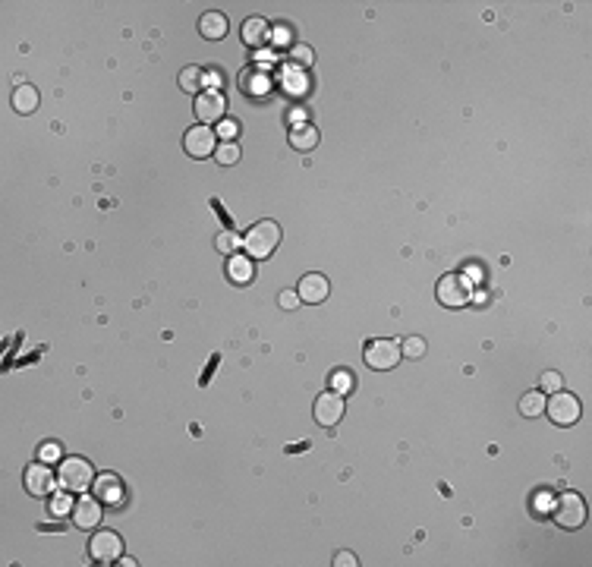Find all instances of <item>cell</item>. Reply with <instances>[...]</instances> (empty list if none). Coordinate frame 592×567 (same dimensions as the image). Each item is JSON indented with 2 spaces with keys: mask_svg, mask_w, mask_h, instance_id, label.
<instances>
[{
  "mask_svg": "<svg viewBox=\"0 0 592 567\" xmlns=\"http://www.w3.org/2000/svg\"><path fill=\"white\" fill-rule=\"evenodd\" d=\"M277 243H281V227H277L274 221L253 224V227L246 230V236H243V246H246L249 258H268L271 252L277 249Z\"/></svg>",
  "mask_w": 592,
  "mask_h": 567,
  "instance_id": "6da1fadb",
  "label": "cell"
},
{
  "mask_svg": "<svg viewBox=\"0 0 592 567\" xmlns=\"http://www.w3.org/2000/svg\"><path fill=\"white\" fill-rule=\"evenodd\" d=\"M57 479H60V488H64V492L79 495V492H86V488H92L95 470H92V464H88V460H82V457H66V460H60Z\"/></svg>",
  "mask_w": 592,
  "mask_h": 567,
  "instance_id": "7a4b0ae2",
  "label": "cell"
},
{
  "mask_svg": "<svg viewBox=\"0 0 592 567\" xmlns=\"http://www.w3.org/2000/svg\"><path fill=\"white\" fill-rule=\"evenodd\" d=\"M555 523L561 529H580L586 523V504L576 492H564L558 501H555V510H552Z\"/></svg>",
  "mask_w": 592,
  "mask_h": 567,
  "instance_id": "3957f363",
  "label": "cell"
},
{
  "mask_svg": "<svg viewBox=\"0 0 592 567\" xmlns=\"http://www.w3.org/2000/svg\"><path fill=\"white\" fill-rule=\"evenodd\" d=\"M438 303L448 309H460V306L472 303V284L466 275H448L438 281Z\"/></svg>",
  "mask_w": 592,
  "mask_h": 567,
  "instance_id": "277c9868",
  "label": "cell"
},
{
  "mask_svg": "<svg viewBox=\"0 0 592 567\" xmlns=\"http://www.w3.org/2000/svg\"><path fill=\"white\" fill-rule=\"evenodd\" d=\"M400 362V344L388 338H375L366 344V366L375 369V372H388Z\"/></svg>",
  "mask_w": 592,
  "mask_h": 567,
  "instance_id": "5b68a950",
  "label": "cell"
},
{
  "mask_svg": "<svg viewBox=\"0 0 592 567\" xmlns=\"http://www.w3.org/2000/svg\"><path fill=\"white\" fill-rule=\"evenodd\" d=\"M183 149H186V155H190V158L214 155V151H218V132H214L211 126H205V123L192 126V130L183 136Z\"/></svg>",
  "mask_w": 592,
  "mask_h": 567,
  "instance_id": "8992f818",
  "label": "cell"
},
{
  "mask_svg": "<svg viewBox=\"0 0 592 567\" xmlns=\"http://www.w3.org/2000/svg\"><path fill=\"white\" fill-rule=\"evenodd\" d=\"M88 555H92V561H98V564L120 561V555H123L120 536L110 533V529H101V533H95L92 542H88Z\"/></svg>",
  "mask_w": 592,
  "mask_h": 567,
  "instance_id": "52a82bcc",
  "label": "cell"
},
{
  "mask_svg": "<svg viewBox=\"0 0 592 567\" xmlns=\"http://www.w3.org/2000/svg\"><path fill=\"white\" fill-rule=\"evenodd\" d=\"M548 410V419H552L555 425H574L576 419H580V401H576L574 394H564V391H555L552 401L545 403Z\"/></svg>",
  "mask_w": 592,
  "mask_h": 567,
  "instance_id": "ba28073f",
  "label": "cell"
},
{
  "mask_svg": "<svg viewBox=\"0 0 592 567\" xmlns=\"http://www.w3.org/2000/svg\"><path fill=\"white\" fill-rule=\"evenodd\" d=\"M344 410H347L344 397H340L337 391H325L315 401V423L325 425V429H334V425L344 419Z\"/></svg>",
  "mask_w": 592,
  "mask_h": 567,
  "instance_id": "9c48e42d",
  "label": "cell"
},
{
  "mask_svg": "<svg viewBox=\"0 0 592 567\" xmlns=\"http://www.w3.org/2000/svg\"><path fill=\"white\" fill-rule=\"evenodd\" d=\"M224 114H227V101H224V95L221 92H202L196 95V117H199V123H221L224 120Z\"/></svg>",
  "mask_w": 592,
  "mask_h": 567,
  "instance_id": "30bf717a",
  "label": "cell"
},
{
  "mask_svg": "<svg viewBox=\"0 0 592 567\" xmlns=\"http://www.w3.org/2000/svg\"><path fill=\"white\" fill-rule=\"evenodd\" d=\"M25 488H29V495L35 498H47V495H54V473L47 464H32L29 470H25Z\"/></svg>",
  "mask_w": 592,
  "mask_h": 567,
  "instance_id": "8fae6325",
  "label": "cell"
},
{
  "mask_svg": "<svg viewBox=\"0 0 592 567\" xmlns=\"http://www.w3.org/2000/svg\"><path fill=\"white\" fill-rule=\"evenodd\" d=\"M98 520H101V501L98 498H79L76 501V508H73V523L79 529H95L98 527Z\"/></svg>",
  "mask_w": 592,
  "mask_h": 567,
  "instance_id": "7c38bea8",
  "label": "cell"
},
{
  "mask_svg": "<svg viewBox=\"0 0 592 567\" xmlns=\"http://www.w3.org/2000/svg\"><path fill=\"white\" fill-rule=\"evenodd\" d=\"M95 498L101 504H120L123 501V486L114 473H104L95 479Z\"/></svg>",
  "mask_w": 592,
  "mask_h": 567,
  "instance_id": "4fadbf2b",
  "label": "cell"
},
{
  "mask_svg": "<svg viewBox=\"0 0 592 567\" xmlns=\"http://www.w3.org/2000/svg\"><path fill=\"white\" fill-rule=\"evenodd\" d=\"M328 297V277L322 275H306L303 281H299V299L303 303H322V299Z\"/></svg>",
  "mask_w": 592,
  "mask_h": 567,
  "instance_id": "5bb4252c",
  "label": "cell"
},
{
  "mask_svg": "<svg viewBox=\"0 0 592 567\" xmlns=\"http://www.w3.org/2000/svg\"><path fill=\"white\" fill-rule=\"evenodd\" d=\"M268 38H271V25L265 23L262 16H253V19H246V23H243V45L262 47Z\"/></svg>",
  "mask_w": 592,
  "mask_h": 567,
  "instance_id": "9a60e30c",
  "label": "cell"
},
{
  "mask_svg": "<svg viewBox=\"0 0 592 567\" xmlns=\"http://www.w3.org/2000/svg\"><path fill=\"white\" fill-rule=\"evenodd\" d=\"M199 32H202V38H208V41H221L227 35V16L224 13H205V16L199 19Z\"/></svg>",
  "mask_w": 592,
  "mask_h": 567,
  "instance_id": "2e32d148",
  "label": "cell"
},
{
  "mask_svg": "<svg viewBox=\"0 0 592 567\" xmlns=\"http://www.w3.org/2000/svg\"><path fill=\"white\" fill-rule=\"evenodd\" d=\"M240 88L253 98H262L271 88V79L262 73V69H243L240 73Z\"/></svg>",
  "mask_w": 592,
  "mask_h": 567,
  "instance_id": "e0dca14e",
  "label": "cell"
},
{
  "mask_svg": "<svg viewBox=\"0 0 592 567\" xmlns=\"http://www.w3.org/2000/svg\"><path fill=\"white\" fill-rule=\"evenodd\" d=\"M290 145H294L296 151H312L318 145V130L315 126H309V123H299V126H294V130H290Z\"/></svg>",
  "mask_w": 592,
  "mask_h": 567,
  "instance_id": "ac0fdd59",
  "label": "cell"
},
{
  "mask_svg": "<svg viewBox=\"0 0 592 567\" xmlns=\"http://www.w3.org/2000/svg\"><path fill=\"white\" fill-rule=\"evenodd\" d=\"M13 108H16L19 114H32V110L38 108V88L29 86V82H19V86L13 88Z\"/></svg>",
  "mask_w": 592,
  "mask_h": 567,
  "instance_id": "d6986e66",
  "label": "cell"
},
{
  "mask_svg": "<svg viewBox=\"0 0 592 567\" xmlns=\"http://www.w3.org/2000/svg\"><path fill=\"white\" fill-rule=\"evenodd\" d=\"M227 275L233 277L236 284H249L253 281V258H246V256H233L231 258V265H227Z\"/></svg>",
  "mask_w": 592,
  "mask_h": 567,
  "instance_id": "ffe728a7",
  "label": "cell"
},
{
  "mask_svg": "<svg viewBox=\"0 0 592 567\" xmlns=\"http://www.w3.org/2000/svg\"><path fill=\"white\" fill-rule=\"evenodd\" d=\"M202 79H205V69L199 67H186L183 73H180V88L190 95H202Z\"/></svg>",
  "mask_w": 592,
  "mask_h": 567,
  "instance_id": "44dd1931",
  "label": "cell"
},
{
  "mask_svg": "<svg viewBox=\"0 0 592 567\" xmlns=\"http://www.w3.org/2000/svg\"><path fill=\"white\" fill-rule=\"evenodd\" d=\"M520 410H523V416H529V419L542 416V413H545V394H542V391H529V394H523V401H520Z\"/></svg>",
  "mask_w": 592,
  "mask_h": 567,
  "instance_id": "7402d4cb",
  "label": "cell"
},
{
  "mask_svg": "<svg viewBox=\"0 0 592 567\" xmlns=\"http://www.w3.org/2000/svg\"><path fill=\"white\" fill-rule=\"evenodd\" d=\"M331 384H334V391H337V394H350L353 384H356V375H353L350 369H337V372L331 375Z\"/></svg>",
  "mask_w": 592,
  "mask_h": 567,
  "instance_id": "603a6c76",
  "label": "cell"
},
{
  "mask_svg": "<svg viewBox=\"0 0 592 567\" xmlns=\"http://www.w3.org/2000/svg\"><path fill=\"white\" fill-rule=\"evenodd\" d=\"M214 158H218V164L231 167V164H236V161H240V145H236V142H221L218 151H214Z\"/></svg>",
  "mask_w": 592,
  "mask_h": 567,
  "instance_id": "cb8c5ba5",
  "label": "cell"
},
{
  "mask_svg": "<svg viewBox=\"0 0 592 567\" xmlns=\"http://www.w3.org/2000/svg\"><path fill=\"white\" fill-rule=\"evenodd\" d=\"M422 353H426V340L416 338V334L400 344V356H407V360H422Z\"/></svg>",
  "mask_w": 592,
  "mask_h": 567,
  "instance_id": "d4e9b609",
  "label": "cell"
},
{
  "mask_svg": "<svg viewBox=\"0 0 592 567\" xmlns=\"http://www.w3.org/2000/svg\"><path fill=\"white\" fill-rule=\"evenodd\" d=\"M284 82H287V86H284V88H287L290 95H303L306 88H309V86H306V76L299 73L296 67H290V69H287V76H284Z\"/></svg>",
  "mask_w": 592,
  "mask_h": 567,
  "instance_id": "484cf974",
  "label": "cell"
},
{
  "mask_svg": "<svg viewBox=\"0 0 592 567\" xmlns=\"http://www.w3.org/2000/svg\"><path fill=\"white\" fill-rule=\"evenodd\" d=\"M240 243H243V236H240V234H233V230H224V234H218L214 246H218L221 252H227V256H233V252L240 249Z\"/></svg>",
  "mask_w": 592,
  "mask_h": 567,
  "instance_id": "4316f807",
  "label": "cell"
},
{
  "mask_svg": "<svg viewBox=\"0 0 592 567\" xmlns=\"http://www.w3.org/2000/svg\"><path fill=\"white\" fill-rule=\"evenodd\" d=\"M290 60H294V67H309V63H312V47L294 45V47H290Z\"/></svg>",
  "mask_w": 592,
  "mask_h": 567,
  "instance_id": "83f0119b",
  "label": "cell"
},
{
  "mask_svg": "<svg viewBox=\"0 0 592 567\" xmlns=\"http://www.w3.org/2000/svg\"><path fill=\"white\" fill-rule=\"evenodd\" d=\"M539 384H542V391H548V394H555V391H561L564 378H561V372H542Z\"/></svg>",
  "mask_w": 592,
  "mask_h": 567,
  "instance_id": "f1b7e54d",
  "label": "cell"
},
{
  "mask_svg": "<svg viewBox=\"0 0 592 567\" xmlns=\"http://www.w3.org/2000/svg\"><path fill=\"white\" fill-rule=\"evenodd\" d=\"M69 495H73V492H64V495H57V498L51 501V510H54V517H64V514H69V510L76 508V504H69Z\"/></svg>",
  "mask_w": 592,
  "mask_h": 567,
  "instance_id": "f546056e",
  "label": "cell"
},
{
  "mask_svg": "<svg viewBox=\"0 0 592 567\" xmlns=\"http://www.w3.org/2000/svg\"><path fill=\"white\" fill-rule=\"evenodd\" d=\"M214 132H218V136L224 139V142H233L236 132H240V126H236V120H221V126H218Z\"/></svg>",
  "mask_w": 592,
  "mask_h": 567,
  "instance_id": "4dcf8cb0",
  "label": "cell"
},
{
  "mask_svg": "<svg viewBox=\"0 0 592 567\" xmlns=\"http://www.w3.org/2000/svg\"><path fill=\"white\" fill-rule=\"evenodd\" d=\"M277 306H281V309H296V306H299V293L296 290H281V293H277Z\"/></svg>",
  "mask_w": 592,
  "mask_h": 567,
  "instance_id": "1f68e13d",
  "label": "cell"
},
{
  "mask_svg": "<svg viewBox=\"0 0 592 567\" xmlns=\"http://www.w3.org/2000/svg\"><path fill=\"white\" fill-rule=\"evenodd\" d=\"M38 460H41V464L60 460V445H54V441H51V445H41V447H38Z\"/></svg>",
  "mask_w": 592,
  "mask_h": 567,
  "instance_id": "d6a6232c",
  "label": "cell"
},
{
  "mask_svg": "<svg viewBox=\"0 0 592 567\" xmlns=\"http://www.w3.org/2000/svg\"><path fill=\"white\" fill-rule=\"evenodd\" d=\"M221 82H224V76H221L218 69H205V79H202V86H208V88L214 92V88H218Z\"/></svg>",
  "mask_w": 592,
  "mask_h": 567,
  "instance_id": "836d02e7",
  "label": "cell"
},
{
  "mask_svg": "<svg viewBox=\"0 0 592 567\" xmlns=\"http://www.w3.org/2000/svg\"><path fill=\"white\" fill-rule=\"evenodd\" d=\"M334 564L337 567H353V564H359L356 558H353V551H337V558H334Z\"/></svg>",
  "mask_w": 592,
  "mask_h": 567,
  "instance_id": "e575fe53",
  "label": "cell"
},
{
  "mask_svg": "<svg viewBox=\"0 0 592 567\" xmlns=\"http://www.w3.org/2000/svg\"><path fill=\"white\" fill-rule=\"evenodd\" d=\"M274 41H277V45H287V41H290V35H287L284 25H281V29H274Z\"/></svg>",
  "mask_w": 592,
  "mask_h": 567,
  "instance_id": "d590c367",
  "label": "cell"
},
{
  "mask_svg": "<svg viewBox=\"0 0 592 567\" xmlns=\"http://www.w3.org/2000/svg\"><path fill=\"white\" fill-rule=\"evenodd\" d=\"M303 120H306V114H303V110H290V123H294V126H296V123H303Z\"/></svg>",
  "mask_w": 592,
  "mask_h": 567,
  "instance_id": "8d00e7d4",
  "label": "cell"
},
{
  "mask_svg": "<svg viewBox=\"0 0 592 567\" xmlns=\"http://www.w3.org/2000/svg\"><path fill=\"white\" fill-rule=\"evenodd\" d=\"M259 60H271V63H274V51H262Z\"/></svg>",
  "mask_w": 592,
  "mask_h": 567,
  "instance_id": "74e56055",
  "label": "cell"
}]
</instances>
